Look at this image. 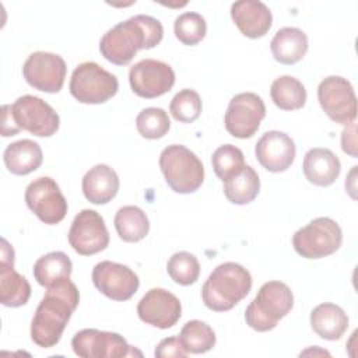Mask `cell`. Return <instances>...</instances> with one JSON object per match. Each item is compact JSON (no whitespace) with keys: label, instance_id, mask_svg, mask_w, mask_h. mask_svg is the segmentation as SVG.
<instances>
[{"label":"cell","instance_id":"cell-17","mask_svg":"<svg viewBox=\"0 0 358 358\" xmlns=\"http://www.w3.org/2000/svg\"><path fill=\"white\" fill-rule=\"evenodd\" d=\"M137 315L145 324L169 329L180 319L182 305L176 295L164 288H151L140 299Z\"/></svg>","mask_w":358,"mask_h":358},{"label":"cell","instance_id":"cell-29","mask_svg":"<svg viewBox=\"0 0 358 358\" xmlns=\"http://www.w3.org/2000/svg\"><path fill=\"white\" fill-rule=\"evenodd\" d=\"M274 105L282 110H296L306 103V90L303 84L292 76L275 78L270 87Z\"/></svg>","mask_w":358,"mask_h":358},{"label":"cell","instance_id":"cell-39","mask_svg":"<svg viewBox=\"0 0 358 358\" xmlns=\"http://www.w3.org/2000/svg\"><path fill=\"white\" fill-rule=\"evenodd\" d=\"M1 262L14 264V249L4 238L1 239Z\"/></svg>","mask_w":358,"mask_h":358},{"label":"cell","instance_id":"cell-25","mask_svg":"<svg viewBox=\"0 0 358 358\" xmlns=\"http://www.w3.org/2000/svg\"><path fill=\"white\" fill-rule=\"evenodd\" d=\"M31 285L28 280L14 270L13 263H0V302L8 308H18L28 302Z\"/></svg>","mask_w":358,"mask_h":358},{"label":"cell","instance_id":"cell-14","mask_svg":"<svg viewBox=\"0 0 358 358\" xmlns=\"http://www.w3.org/2000/svg\"><path fill=\"white\" fill-rule=\"evenodd\" d=\"M129 83L136 95L152 99L172 90L175 84V71L165 62L143 59L130 67Z\"/></svg>","mask_w":358,"mask_h":358},{"label":"cell","instance_id":"cell-37","mask_svg":"<svg viewBox=\"0 0 358 358\" xmlns=\"http://www.w3.org/2000/svg\"><path fill=\"white\" fill-rule=\"evenodd\" d=\"M355 122L347 124V127L341 133V148L351 157H357V133H355Z\"/></svg>","mask_w":358,"mask_h":358},{"label":"cell","instance_id":"cell-22","mask_svg":"<svg viewBox=\"0 0 358 358\" xmlns=\"http://www.w3.org/2000/svg\"><path fill=\"white\" fill-rule=\"evenodd\" d=\"M312 330L324 340L336 341L343 337L348 329V316L343 308L336 303L324 302L315 306L310 312Z\"/></svg>","mask_w":358,"mask_h":358},{"label":"cell","instance_id":"cell-28","mask_svg":"<svg viewBox=\"0 0 358 358\" xmlns=\"http://www.w3.org/2000/svg\"><path fill=\"white\" fill-rule=\"evenodd\" d=\"M259 190L260 179L257 172L250 165H245L236 176L224 182L225 197L238 206L252 203L257 197Z\"/></svg>","mask_w":358,"mask_h":358},{"label":"cell","instance_id":"cell-16","mask_svg":"<svg viewBox=\"0 0 358 358\" xmlns=\"http://www.w3.org/2000/svg\"><path fill=\"white\" fill-rule=\"evenodd\" d=\"M92 282L99 292L112 301H127L140 287L138 275L129 266L110 260L94 266Z\"/></svg>","mask_w":358,"mask_h":358},{"label":"cell","instance_id":"cell-31","mask_svg":"<svg viewBox=\"0 0 358 358\" xmlns=\"http://www.w3.org/2000/svg\"><path fill=\"white\" fill-rule=\"evenodd\" d=\"M211 165L215 175L222 182H225L236 176L246 164L243 152L238 147L232 144H224L214 151L211 157Z\"/></svg>","mask_w":358,"mask_h":358},{"label":"cell","instance_id":"cell-38","mask_svg":"<svg viewBox=\"0 0 358 358\" xmlns=\"http://www.w3.org/2000/svg\"><path fill=\"white\" fill-rule=\"evenodd\" d=\"M1 134L4 137H10V136H15L21 129L17 127L13 115H11V105H3L1 106Z\"/></svg>","mask_w":358,"mask_h":358},{"label":"cell","instance_id":"cell-21","mask_svg":"<svg viewBox=\"0 0 358 358\" xmlns=\"http://www.w3.org/2000/svg\"><path fill=\"white\" fill-rule=\"evenodd\" d=\"M83 193L88 201L92 204H106L119 192V176L117 173L105 164H98L83 178Z\"/></svg>","mask_w":358,"mask_h":358},{"label":"cell","instance_id":"cell-12","mask_svg":"<svg viewBox=\"0 0 358 358\" xmlns=\"http://www.w3.org/2000/svg\"><path fill=\"white\" fill-rule=\"evenodd\" d=\"M11 115L18 129L38 137H50L60 126V117L56 110L34 95L20 96L11 105Z\"/></svg>","mask_w":358,"mask_h":358},{"label":"cell","instance_id":"cell-24","mask_svg":"<svg viewBox=\"0 0 358 358\" xmlns=\"http://www.w3.org/2000/svg\"><path fill=\"white\" fill-rule=\"evenodd\" d=\"M3 159L6 168L13 175H28L41 166L43 154L38 143L29 138H22L7 145Z\"/></svg>","mask_w":358,"mask_h":358},{"label":"cell","instance_id":"cell-3","mask_svg":"<svg viewBox=\"0 0 358 358\" xmlns=\"http://www.w3.org/2000/svg\"><path fill=\"white\" fill-rule=\"evenodd\" d=\"M250 288V273L238 263L225 262L210 273L201 288V299L208 309L227 312L239 303Z\"/></svg>","mask_w":358,"mask_h":358},{"label":"cell","instance_id":"cell-2","mask_svg":"<svg viewBox=\"0 0 358 358\" xmlns=\"http://www.w3.org/2000/svg\"><path fill=\"white\" fill-rule=\"evenodd\" d=\"M164 36L162 24L145 14L130 17L112 27L99 41L101 55L117 66L129 64L136 53L155 48Z\"/></svg>","mask_w":358,"mask_h":358},{"label":"cell","instance_id":"cell-15","mask_svg":"<svg viewBox=\"0 0 358 358\" xmlns=\"http://www.w3.org/2000/svg\"><path fill=\"white\" fill-rule=\"evenodd\" d=\"M67 73L62 56L50 52H34L22 66L25 81L38 91L56 94L63 88Z\"/></svg>","mask_w":358,"mask_h":358},{"label":"cell","instance_id":"cell-6","mask_svg":"<svg viewBox=\"0 0 358 358\" xmlns=\"http://www.w3.org/2000/svg\"><path fill=\"white\" fill-rule=\"evenodd\" d=\"M70 94L81 103L98 105L109 101L119 90L115 74L95 62L78 64L70 78Z\"/></svg>","mask_w":358,"mask_h":358},{"label":"cell","instance_id":"cell-30","mask_svg":"<svg viewBox=\"0 0 358 358\" xmlns=\"http://www.w3.org/2000/svg\"><path fill=\"white\" fill-rule=\"evenodd\" d=\"M179 340L187 354H204L215 345V333L214 330L201 320H189L183 324Z\"/></svg>","mask_w":358,"mask_h":358},{"label":"cell","instance_id":"cell-26","mask_svg":"<svg viewBox=\"0 0 358 358\" xmlns=\"http://www.w3.org/2000/svg\"><path fill=\"white\" fill-rule=\"evenodd\" d=\"M34 277L39 285L49 288L66 278H70L73 263L64 252H50L41 256L34 264Z\"/></svg>","mask_w":358,"mask_h":358},{"label":"cell","instance_id":"cell-1","mask_svg":"<svg viewBox=\"0 0 358 358\" xmlns=\"http://www.w3.org/2000/svg\"><path fill=\"white\" fill-rule=\"evenodd\" d=\"M80 302L77 285L66 278L49 288L39 302L31 322V338L42 347H55Z\"/></svg>","mask_w":358,"mask_h":358},{"label":"cell","instance_id":"cell-5","mask_svg":"<svg viewBox=\"0 0 358 358\" xmlns=\"http://www.w3.org/2000/svg\"><path fill=\"white\" fill-rule=\"evenodd\" d=\"M159 168L168 186L179 194L194 193L204 182L203 162L182 144H171L161 151Z\"/></svg>","mask_w":358,"mask_h":358},{"label":"cell","instance_id":"cell-13","mask_svg":"<svg viewBox=\"0 0 358 358\" xmlns=\"http://www.w3.org/2000/svg\"><path fill=\"white\" fill-rule=\"evenodd\" d=\"M67 239L74 252L81 256H92L108 248L109 232L99 213L84 208L74 217Z\"/></svg>","mask_w":358,"mask_h":358},{"label":"cell","instance_id":"cell-23","mask_svg":"<svg viewBox=\"0 0 358 358\" xmlns=\"http://www.w3.org/2000/svg\"><path fill=\"white\" fill-rule=\"evenodd\" d=\"M306 34L295 27L278 29L270 42L273 57L281 64H295L303 59L308 52Z\"/></svg>","mask_w":358,"mask_h":358},{"label":"cell","instance_id":"cell-7","mask_svg":"<svg viewBox=\"0 0 358 358\" xmlns=\"http://www.w3.org/2000/svg\"><path fill=\"white\" fill-rule=\"evenodd\" d=\"M343 243L340 225L329 217H317L292 236L295 252L305 259H322L336 253Z\"/></svg>","mask_w":358,"mask_h":358},{"label":"cell","instance_id":"cell-32","mask_svg":"<svg viewBox=\"0 0 358 358\" xmlns=\"http://www.w3.org/2000/svg\"><path fill=\"white\" fill-rule=\"evenodd\" d=\"M136 127L141 137L147 140L162 138L169 127L171 120L168 113L162 108H145L136 117Z\"/></svg>","mask_w":358,"mask_h":358},{"label":"cell","instance_id":"cell-4","mask_svg":"<svg viewBox=\"0 0 358 358\" xmlns=\"http://www.w3.org/2000/svg\"><path fill=\"white\" fill-rule=\"evenodd\" d=\"M294 306L291 288L281 281L264 282L245 310V320L256 331L273 330Z\"/></svg>","mask_w":358,"mask_h":358},{"label":"cell","instance_id":"cell-36","mask_svg":"<svg viewBox=\"0 0 358 358\" xmlns=\"http://www.w3.org/2000/svg\"><path fill=\"white\" fill-rule=\"evenodd\" d=\"M154 355L158 358H166V357L168 358L169 357L182 358V357L187 355V351L183 348L179 337L172 336V337H166L158 343V345L155 347Z\"/></svg>","mask_w":358,"mask_h":358},{"label":"cell","instance_id":"cell-8","mask_svg":"<svg viewBox=\"0 0 358 358\" xmlns=\"http://www.w3.org/2000/svg\"><path fill=\"white\" fill-rule=\"evenodd\" d=\"M323 112L336 123L350 124L357 117V96L351 83L341 76H329L317 85Z\"/></svg>","mask_w":358,"mask_h":358},{"label":"cell","instance_id":"cell-11","mask_svg":"<svg viewBox=\"0 0 358 358\" xmlns=\"http://www.w3.org/2000/svg\"><path fill=\"white\" fill-rule=\"evenodd\" d=\"M71 347L76 355L83 358H120L140 355L141 352L127 344L123 336L115 331L83 329L74 334Z\"/></svg>","mask_w":358,"mask_h":358},{"label":"cell","instance_id":"cell-33","mask_svg":"<svg viewBox=\"0 0 358 358\" xmlns=\"http://www.w3.org/2000/svg\"><path fill=\"white\" fill-rule=\"evenodd\" d=\"M166 271L176 284L192 285L199 280L200 263L190 252H176L169 257Z\"/></svg>","mask_w":358,"mask_h":358},{"label":"cell","instance_id":"cell-9","mask_svg":"<svg viewBox=\"0 0 358 358\" xmlns=\"http://www.w3.org/2000/svg\"><path fill=\"white\" fill-rule=\"evenodd\" d=\"M266 116V105L255 92H241L231 98L224 123L227 131L236 138H250Z\"/></svg>","mask_w":358,"mask_h":358},{"label":"cell","instance_id":"cell-20","mask_svg":"<svg viewBox=\"0 0 358 358\" xmlns=\"http://www.w3.org/2000/svg\"><path fill=\"white\" fill-rule=\"evenodd\" d=\"M302 171L308 182L316 186H330L338 178L341 164L331 150L316 147L305 154Z\"/></svg>","mask_w":358,"mask_h":358},{"label":"cell","instance_id":"cell-27","mask_svg":"<svg viewBox=\"0 0 358 358\" xmlns=\"http://www.w3.org/2000/svg\"><path fill=\"white\" fill-rule=\"evenodd\" d=\"M119 238L124 242H138L150 231V221L145 213L137 206H123L117 210L113 220Z\"/></svg>","mask_w":358,"mask_h":358},{"label":"cell","instance_id":"cell-34","mask_svg":"<svg viewBox=\"0 0 358 358\" xmlns=\"http://www.w3.org/2000/svg\"><path fill=\"white\" fill-rule=\"evenodd\" d=\"M173 32L179 42L187 46H194L201 42L207 32V24L201 14L187 11L176 17Z\"/></svg>","mask_w":358,"mask_h":358},{"label":"cell","instance_id":"cell-18","mask_svg":"<svg viewBox=\"0 0 358 358\" xmlns=\"http://www.w3.org/2000/svg\"><path fill=\"white\" fill-rule=\"evenodd\" d=\"M255 154L259 164L268 172L287 171L296 155L294 140L284 131H266L256 143Z\"/></svg>","mask_w":358,"mask_h":358},{"label":"cell","instance_id":"cell-10","mask_svg":"<svg viewBox=\"0 0 358 358\" xmlns=\"http://www.w3.org/2000/svg\"><path fill=\"white\" fill-rule=\"evenodd\" d=\"M28 208L45 224L55 225L67 214V201L59 185L49 176L34 179L25 189Z\"/></svg>","mask_w":358,"mask_h":358},{"label":"cell","instance_id":"cell-19","mask_svg":"<svg viewBox=\"0 0 358 358\" xmlns=\"http://www.w3.org/2000/svg\"><path fill=\"white\" fill-rule=\"evenodd\" d=\"M231 17L238 29L248 38L264 36L273 24L270 8L257 0H241L231 6Z\"/></svg>","mask_w":358,"mask_h":358},{"label":"cell","instance_id":"cell-35","mask_svg":"<svg viewBox=\"0 0 358 358\" xmlns=\"http://www.w3.org/2000/svg\"><path fill=\"white\" fill-rule=\"evenodd\" d=\"M201 98L190 88L179 91L169 103V112L175 120L182 123H193L201 113Z\"/></svg>","mask_w":358,"mask_h":358}]
</instances>
